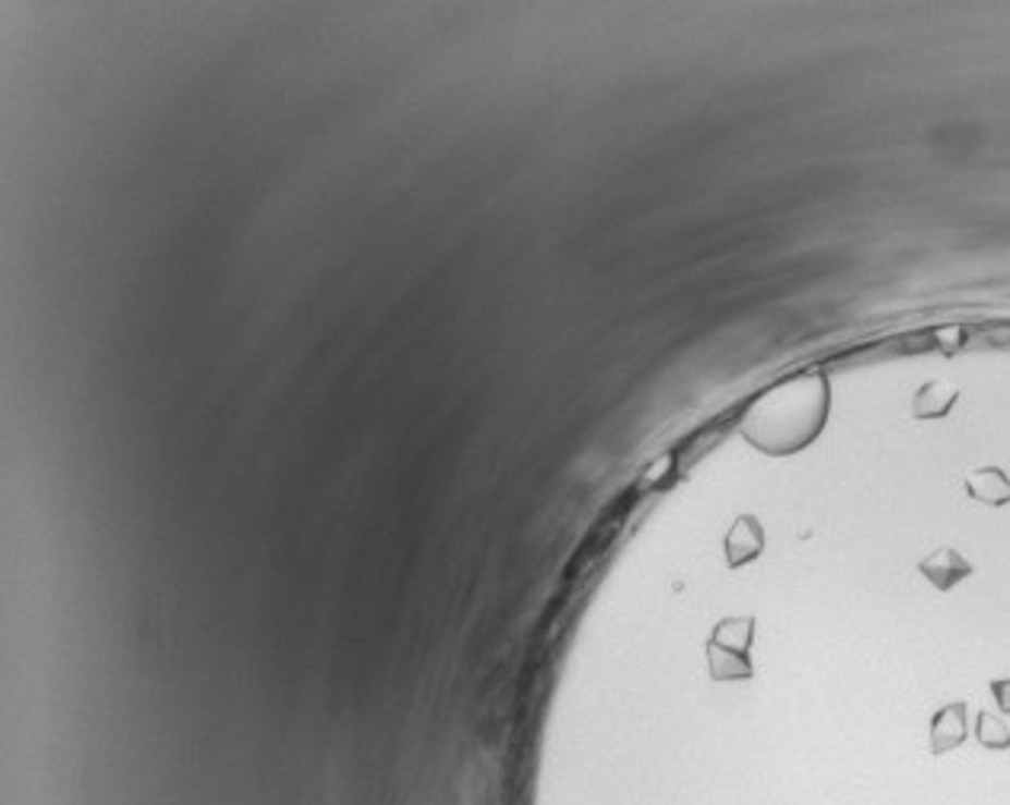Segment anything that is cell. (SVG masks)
Returning <instances> with one entry per match:
<instances>
[{"label": "cell", "instance_id": "1", "mask_svg": "<svg viewBox=\"0 0 1010 805\" xmlns=\"http://www.w3.org/2000/svg\"><path fill=\"white\" fill-rule=\"evenodd\" d=\"M755 643V617H722L707 639V668L714 681H749Z\"/></svg>", "mask_w": 1010, "mask_h": 805}, {"label": "cell", "instance_id": "2", "mask_svg": "<svg viewBox=\"0 0 1010 805\" xmlns=\"http://www.w3.org/2000/svg\"><path fill=\"white\" fill-rule=\"evenodd\" d=\"M726 563L732 569L749 566L765 553V527L755 515H739L726 534Z\"/></svg>", "mask_w": 1010, "mask_h": 805}, {"label": "cell", "instance_id": "3", "mask_svg": "<svg viewBox=\"0 0 1010 805\" xmlns=\"http://www.w3.org/2000/svg\"><path fill=\"white\" fill-rule=\"evenodd\" d=\"M969 739V707L965 700H953L934 712L930 719V755H950Z\"/></svg>", "mask_w": 1010, "mask_h": 805}, {"label": "cell", "instance_id": "4", "mask_svg": "<svg viewBox=\"0 0 1010 805\" xmlns=\"http://www.w3.org/2000/svg\"><path fill=\"white\" fill-rule=\"evenodd\" d=\"M917 572H921L937 591H950V588H957L960 582H965V578L972 575V563L962 557L960 550L940 547V550H934L930 557H924V560L917 563Z\"/></svg>", "mask_w": 1010, "mask_h": 805}, {"label": "cell", "instance_id": "5", "mask_svg": "<svg viewBox=\"0 0 1010 805\" xmlns=\"http://www.w3.org/2000/svg\"><path fill=\"white\" fill-rule=\"evenodd\" d=\"M965 492H969V499H975L982 505L1001 509V505H1010V476L1001 467L972 471V474H965Z\"/></svg>", "mask_w": 1010, "mask_h": 805}, {"label": "cell", "instance_id": "6", "mask_svg": "<svg viewBox=\"0 0 1010 805\" xmlns=\"http://www.w3.org/2000/svg\"><path fill=\"white\" fill-rule=\"evenodd\" d=\"M957 397H960V390H957L953 383H947V380H930V383H924V387L914 393V419H940V416H947V413L953 410Z\"/></svg>", "mask_w": 1010, "mask_h": 805}, {"label": "cell", "instance_id": "7", "mask_svg": "<svg viewBox=\"0 0 1010 805\" xmlns=\"http://www.w3.org/2000/svg\"><path fill=\"white\" fill-rule=\"evenodd\" d=\"M975 739H978V745L988 748V752H1008V722H1005L1001 716H995V712H978V716H975Z\"/></svg>", "mask_w": 1010, "mask_h": 805}, {"label": "cell", "instance_id": "8", "mask_svg": "<svg viewBox=\"0 0 1010 805\" xmlns=\"http://www.w3.org/2000/svg\"><path fill=\"white\" fill-rule=\"evenodd\" d=\"M991 697L1001 707V712H1010V678H995L991 681Z\"/></svg>", "mask_w": 1010, "mask_h": 805}]
</instances>
